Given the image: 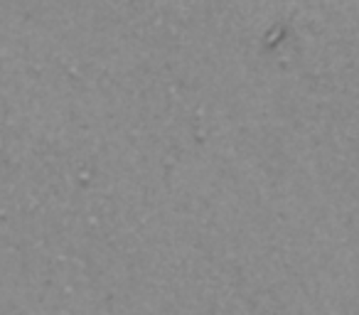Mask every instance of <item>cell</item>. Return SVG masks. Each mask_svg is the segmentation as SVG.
I'll use <instances>...</instances> for the list:
<instances>
[]
</instances>
